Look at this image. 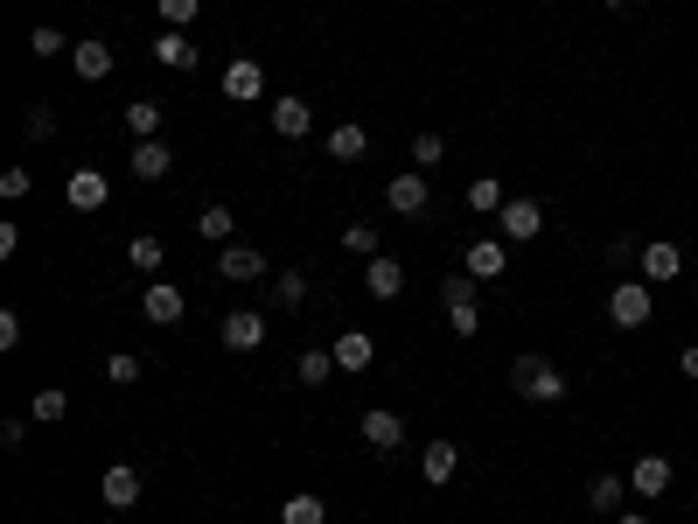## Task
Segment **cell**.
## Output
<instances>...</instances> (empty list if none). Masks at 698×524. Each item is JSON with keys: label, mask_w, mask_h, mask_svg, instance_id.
<instances>
[{"label": "cell", "mask_w": 698, "mask_h": 524, "mask_svg": "<svg viewBox=\"0 0 698 524\" xmlns=\"http://www.w3.org/2000/svg\"><path fill=\"white\" fill-rule=\"evenodd\" d=\"M112 64H119V56H112V43H99V35H84V43L70 49V70H78L84 84H105V78H112Z\"/></svg>", "instance_id": "cell-13"}, {"label": "cell", "mask_w": 698, "mask_h": 524, "mask_svg": "<svg viewBox=\"0 0 698 524\" xmlns=\"http://www.w3.org/2000/svg\"><path fill=\"white\" fill-rule=\"evenodd\" d=\"M64 413H70V391H56V385H43V391L28 399V420H35V426H56Z\"/></svg>", "instance_id": "cell-28"}, {"label": "cell", "mask_w": 698, "mask_h": 524, "mask_svg": "<svg viewBox=\"0 0 698 524\" xmlns=\"http://www.w3.org/2000/svg\"><path fill=\"white\" fill-rule=\"evenodd\" d=\"M364 441L377 447V455H399V447H405V420L385 413V406H370V413H364Z\"/></svg>", "instance_id": "cell-17"}, {"label": "cell", "mask_w": 698, "mask_h": 524, "mask_svg": "<svg viewBox=\"0 0 698 524\" xmlns=\"http://www.w3.org/2000/svg\"><path fill=\"white\" fill-rule=\"evenodd\" d=\"M217 273L238 280V287H244V280H266V252H259V246H238V238H231V246L217 252Z\"/></svg>", "instance_id": "cell-14"}, {"label": "cell", "mask_w": 698, "mask_h": 524, "mask_svg": "<svg viewBox=\"0 0 698 524\" xmlns=\"http://www.w3.org/2000/svg\"><path fill=\"white\" fill-rule=\"evenodd\" d=\"M503 203H511V196H503V182H496V175H482V182H468V210H482V217H496V210H503Z\"/></svg>", "instance_id": "cell-31"}, {"label": "cell", "mask_w": 698, "mask_h": 524, "mask_svg": "<svg viewBox=\"0 0 698 524\" xmlns=\"http://www.w3.org/2000/svg\"><path fill=\"white\" fill-rule=\"evenodd\" d=\"M496 224H503V238H511V246H531V238L545 231V203L538 196H511L496 210Z\"/></svg>", "instance_id": "cell-4"}, {"label": "cell", "mask_w": 698, "mask_h": 524, "mask_svg": "<svg viewBox=\"0 0 698 524\" xmlns=\"http://www.w3.org/2000/svg\"><path fill=\"white\" fill-rule=\"evenodd\" d=\"M64 203H70V210H105V203H112V182L99 175V168H78V175L64 182Z\"/></svg>", "instance_id": "cell-12"}, {"label": "cell", "mask_w": 698, "mask_h": 524, "mask_svg": "<svg viewBox=\"0 0 698 524\" xmlns=\"http://www.w3.org/2000/svg\"><path fill=\"white\" fill-rule=\"evenodd\" d=\"M155 14H161V29H188L203 14V0H155Z\"/></svg>", "instance_id": "cell-33"}, {"label": "cell", "mask_w": 698, "mask_h": 524, "mask_svg": "<svg viewBox=\"0 0 698 524\" xmlns=\"http://www.w3.org/2000/svg\"><path fill=\"white\" fill-rule=\"evenodd\" d=\"M28 441V420H0V447H22Z\"/></svg>", "instance_id": "cell-41"}, {"label": "cell", "mask_w": 698, "mask_h": 524, "mask_svg": "<svg viewBox=\"0 0 698 524\" xmlns=\"http://www.w3.org/2000/svg\"><path fill=\"white\" fill-rule=\"evenodd\" d=\"M105 385H140V357H134V350H112V357H105Z\"/></svg>", "instance_id": "cell-32"}, {"label": "cell", "mask_w": 698, "mask_h": 524, "mask_svg": "<svg viewBox=\"0 0 698 524\" xmlns=\"http://www.w3.org/2000/svg\"><path fill=\"white\" fill-rule=\"evenodd\" d=\"M28 49H35V64H56V56H70V49H78V43H70L64 29H49V22H43V29L28 35Z\"/></svg>", "instance_id": "cell-30"}, {"label": "cell", "mask_w": 698, "mask_h": 524, "mask_svg": "<svg viewBox=\"0 0 698 524\" xmlns=\"http://www.w3.org/2000/svg\"><path fill=\"white\" fill-rule=\"evenodd\" d=\"M511 391H517L524 406H559V399H565V378H559L545 357H531V350H524V357L511 364Z\"/></svg>", "instance_id": "cell-1"}, {"label": "cell", "mask_w": 698, "mask_h": 524, "mask_svg": "<svg viewBox=\"0 0 698 524\" xmlns=\"http://www.w3.org/2000/svg\"><path fill=\"white\" fill-rule=\"evenodd\" d=\"M671 455H636V469H629V497H643V503H656L671 490Z\"/></svg>", "instance_id": "cell-8"}, {"label": "cell", "mask_w": 698, "mask_h": 524, "mask_svg": "<svg viewBox=\"0 0 698 524\" xmlns=\"http://www.w3.org/2000/svg\"><path fill=\"white\" fill-rule=\"evenodd\" d=\"M329 155H335V161H364V155H370V134H364L356 119H343V126L329 134Z\"/></svg>", "instance_id": "cell-26"}, {"label": "cell", "mask_w": 698, "mask_h": 524, "mask_svg": "<svg viewBox=\"0 0 698 524\" xmlns=\"http://www.w3.org/2000/svg\"><path fill=\"white\" fill-rule=\"evenodd\" d=\"M126 259H134L140 273H155V266H168V252H161V238H134V246H126Z\"/></svg>", "instance_id": "cell-35"}, {"label": "cell", "mask_w": 698, "mask_h": 524, "mask_svg": "<svg viewBox=\"0 0 698 524\" xmlns=\"http://www.w3.org/2000/svg\"><path fill=\"white\" fill-rule=\"evenodd\" d=\"M343 246H350L356 259H377V231H370V224H350V231H343Z\"/></svg>", "instance_id": "cell-37"}, {"label": "cell", "mask_w": 698, "mask_h": 524, "mask_svg": "<svg viewBox=\"0 0 698 524\" xmlns=\"http://www.w3.org/2000/svg\"><path fill=\"white\" fill-rule=\"evenodd\" d=\"M455 469H461V447H455V441H426L420 476L433 482V490H447V482H455Z\"/></svg>", "instance_id": "cell-18"}, {"label": "cell", "mask_w": 698, "mask_h": 524, "mask_svg": "<svg viewBox=\"0 0 698 524\" xmlns=\"http://www.w3.org/2000/svg\"><path fill=\"white\" fill-rule=\"evenodd\" d=\"M447 161V140L440 134H420V140H412V168H420V175H426V168H440Z\"/></svg>", "instance_id": "cell-34"}, {"label": "cell", "mask_w": 698, "mask_h": 524, "mask_svg": "<svg viewBox=\"0 0 698 524\" xmlns=\"http://www.w3.org/2000/svg\"><path fill=\"white\" fill-rule=\"evenodd\" d=\"M155 64L161 70H196V43H188L182 29H161L155 35Z\"/></svg>", "instance_id": "cell-21"}, {"label": "cell", "mask_w": 698, "mask_h": 524, "mask_svg": "<svg viewBox=\"0 0 698 524\" xmlns=\"http://www.w3.org/2000/svg\"><path fill=\"white\" fill-rule=\"evenodd\" d=\"M279 524H329V503L314 497V490H300V497L279 503Z\"/></svg>", "instance_id": "cell-27"}, {"label": "cell", "mask_w": 698, "mask_h": 524, "mask_svg": "<svg viewBox=\"0 0 698 524\" xmlns=\"http://www.w3.org/2000/svg\"><path fill=\"white\" fill-rule=\"evenodd\" d=\"M0 196L22 203V196H28V168H8V175H0Z\"/></svg>", "instance_id": "cell-39"}, {"label": "cell", "mask_w": 698, "mask_h": 524, "mask_svg": "<svg viewBox=\"0 0 698 524\" xmlns=\"http://www.w3.org/2000/svg\"><path fill=\"white\" fill-rule=\"evenodd\" d=\"M600 8H629V0H600Z\"/></svg>", "instance_id": "cell-44"}, {"label": "cell", "mask_w": 698, "mask_h": 524, "mask_svg": "<svg viewBox=\"0 0 698 524\" xmlns=\"http://www.w3.org/2000/svg\"><path fill=\"white\" fill-rule=\"evenodd\" d=\"M308 126H314V105L308 99H273V134L279 140H300Z\"/></svg>", "instance_id": "cell-20"}, {"label": "cell", "mask_w": 698, "mask_h": 524, "mask_svg": "<svg viewBox=\"0 0 698 524\" xmlns=\"http://www.w3.org/2000/svg\"><path fill=\"white\" fill-rule=\"evenodd\" d=\"M266 343V315L259 308H231L224 315V350H259Z\"/></svg>", "instance_id": "cell-15"}, {"label": "cell", "mask_w": 698, "mask_h": 524, "mask_svg": "<svg viewBox=\"0 0 698 524\" xmlns=\"http://www.w3.org/2000/svg\"><path fill=\"white\" fill-rule=\"evenodd\" d=\"M22 134H28V140H49V134H56V112H49V105H28V112H22Z\"/></svg>", "instance_id": "cell-36"}, {"label": "cell", "mask_w": 698, "mask_h": 524, "mask_svg": "<svg viewBox=\"0 0 698 524\" xmlns=\"http://www.w3.org/2000/svg\"><path fill=\"white\" fill-rule=\"evenodd\" d=\"M300 301H308V280H300V273H279V308H300Z\"/></svg>", "instance_id": "cell-38"}, {"label": "cell", "mask_w": 698, "mask_h": 524, "mask_svg": "<svg viewBox=\"0 0 698 524\" xmlns=\"http://www.w3.org/2000/svg\"><path fill=\"white\" fill-rule=\"evenodd\" d=\"M364 294H370V301H399V294H405V266L391 252H377L364 266Z\"/></svg>", "instance_id": "cell-11"}, {"label": "cell", "mask_w": 698, "mask_h": 524, "mask_svg": "<svg viewBox=\"0 0 698 524\" xmlns=\"http://www.w3.org/2000/svg\"><path fill=\"white\" fill-rule=\"evenodd\" d=\"M426 203H433V190H426V175H420V168H412V175H391L385 210H399V217H426Z\"/></svg>", "instance_id": "cell-10"}, {"label": "cell", "mask_w": 698, "mask_h": 524, "mask_svg": "<svg viewBox=\"0 0 698 524\" xmlns=\"http://www.w3.org/2000/svg\"><path fill=\"white\" fill-rule=\"evenodd\" d=\"M99 497H105V511H134V503H140V469L112 462V469H105V482H99Z\"/></svg>", "instance_id": "cell-16"}, {"label": "cell", "mask_w": 698, "mask_h": 524, "mask_svg": "<svg viewBox=\"0 0 698 524\" xmlns=\"http://www.w3.org/2000/svg\"><path fill=\"white\" fill-rule=\"evenodd\" d=\"M14 343H22V315L0 308V350H14Z\"/></svg>", "instance_id": "cell-40"}, {"label": "cell", "mask_w": 698, "mask_h": 524, "mask_svg": "<svg viewBox=\"0 0 698 524\" xmlns=\"http://www.w3.org/2000/svg\"><path fill=\"white\" fill-rule=\"evenodd\" d=\"M621 497H629V476H608V469H600V476L587 482V511H594V517H621Z\"/></svg>", "instance_id": "cell-19"}, {"label": "cell", "mask_w": 698, "mask_h": 524, "mask_svg": "<svg viewBox=\"0 0 698 524\" xmlns=\"http://www.w3.org/2000/svg\"><path fill=\"white\" fill-rule=\"evenodd\" d=\"M650 315H656V287H650V280H621V287L608 294V322L615 329H643Z\"/></svg>", "instance_id": "cell-2"}, {"label": "cell", "mask_w": 698, "mask_h": 524, "mask_svg": "<svg viewBox=\"0 0 698 524\" xmlns=\"http://www.w3.org/2000/svg\"><path fill=\"white\" fill-rule=\"evenodd\" d=\"M476 287H482V280H468V273H455V280L440 287V308H447V329H455V335H476V329H482Z\"/></svg>", "instance_id": "cell-3"}, {"label": "cell", "mask_w": 698, "mask_h": 524, "mask_svg": "<svg viewBox=\"0 0 698 524\" xmlns=\"http://www.w3.org/2000/svg\"><path fill=\"white\" fill-rule=\"evenodd\" d=\"M335 364H343V371H370L377 364V343H370L364 329H343V335H335Z\"/></svg>", "instance_id": "cell-23"}, {"label": "cell", "mask_w": 698, "mask_h": 524, "mask_svg": "<svg viewBox=\"0 0 698 524\" xmlns=\"http://www.w3.org/2000/svg\"><path fill=\"white\" fill-rule=\"evenodd\" d=\"M126 168H134L140 182H161L168 168H175V155H168L161 140H134V155H126Z\"/></svg>", "instance_id": "cell-22"}, {"label": "cell", "mask_w": 698, "mask_h": 524, "mask_svg": "<svg viewBox=\"0 0 698 524\" xmlns=\"http://www.w3.org/2000/svg\"><path fill=\"white\" fill-rule=\"evenodd\" d=\"M677 371H685V378H698V343L685 350V357H677Z\"/></svg>", "instance_id": "cell-42"}, {"label": "cell", "mask_w": 698, "mask_h": 524, "mask_svg": "<svg viewBox=\"0 0 698 524\" xmlns=\"http://www.w3.org/2000/svg\"><path fill=\"white\" fill-rule=\"evenodd\" d=\"M224 99H231V105H252V99H266V70H259L252 56L224 64Z\"/></svg>", "instance_id": "cell-9"}, {"label": "cell", "mask_w": 698, "mask_h": 524, "mask_svg": "<svg viewBox=\"0 0 698 524\" xmlns=\"http://www.w3.org/2000/svg\"><path fill=\"white\" fill-rule=\"evenodd\" d=\"M461 273L482 280V287H489V280H503V273H511V252H503V238H476V246L461 252Z\"/></svg>", "instance_id": "cell-7"}, {"label": "cell", "mask_w": 698, "mask_h": 524, "mask_svg": "<svg viewBox=\"0 0 698 524\" xmlns=\"http://www.w3.org/2000/svg\"><path fill=\"white\" fill-rule=\"evenodd\" d=\"M126 126H134V140H161V99H134L126 105Z\"/></svg>", "instance_id": "cell-29"}, {"label": "cell", "mask_w": 698, "mask_h": 524, "mask_svg": "<svg viewBox=\"0 0 698 524\" xmlns=\"http://www.w3.org/2000/svg\"><path fill=\"white\" fill-rule=\"evenodd\" d=\"M231 231H238V217L224 210V203H210V210H196V238H203V246H231Z\"/></svg>", "instance_id": "cell-25"}, {"label": "cell", "mask_w": 698, "mask_h": 524, "mask_svg": "<svg viewBox=\"0 0 698 524\" xmlns=\"http://www.w3.org/2000/svg\"><path fill=\"white\" fill-rule=\"evenodd\" d=\"M615 524H650V517H643V511H621V517H615Z\"/></svg>", "instance_id": "cell-43"}, {"label": "cell", "mask_w": 698, "mask_h": 524, "mask_svg": "<svg viewBox=\"0 0 698 524\" xmlns=\"http://www.w3.org/2000/svg\"><path fill=\"white\" fill-rule=\"evenodd\" d=\"M335 371H343V364H335V350H300V364H294V378H300V385H314V391H322V385L335 378Z\"/></svg>", "instance_id": "cell-24"}, {"label": "cell", "mask_w": 698, "mask_h": 524, "mask_svg": "<svg viewBox=\"0 0 698 524\" xmlns=\"http://www.w3.org/2000/svg\"><path fill=\"white\" fill-rule=\"evenodd\" d=\"M140 315L155 329H175L182 315H188V301H182V287H168V280H147V294H140Z\"/></svg>", "instance_id": "cell-6"}, {"label": "cell", "mask_w": 698, "mask_h": 524, "mask_svg": "<svg viewBox=\"0 0 698 524\" xmlns=\"http://www.w3.org/2000/svg\"><path fill=\"white\" fill-rule=\"evenodd\" d=\"M636 273H643L650 287H671V280H685V252H677L671 238H650L643 259H636Z\"/></svg>", "instance_id": "cell-5"}]
</instances>
